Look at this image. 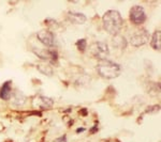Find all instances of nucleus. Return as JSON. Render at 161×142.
I'll return each mask as SVG.
<instances>
[{"mask_svg": "<svg viewBox=\"0 0 161 142\" xmlns=\"http://www.w3.org/2000/svg\"><path fill=\"white\" fill-rule=\"evenodd\" d=\"M96 69L98 74L104 79H115L121 73L120 65L111 60L100 61Z\"/></svg>", "mask_w": 161, "mask_h": 142, "instance_id": "f03ea898", "label": "nucleus"}, {"mask_svg": "<svg viewBox=\"0 0 161 142\" xmlns=\"http://www.w3.org/2000/svg\"><path fill=\"white\" fill-rule=\"evenodd\" d=\"M150 45L154 48L155 50L160 51L161 49V32L160 30H156L152 37V42H150Z\"/></svg>", "mask_w": 161, "mask_h": 142, "instance_id": "f8f14e48", "label": "nucleus"}, {"mask_svg": "<svg viewBox=\"0 0 161 142\" xmlns=\"http://www.w3.org/2000/svg\"><path fill=\"white\" fill-rule=\"evenodd\" d=\"M11 84L12 81H6L2 84V88L0 90V97L4 100H9L12 96V91H11Z\"/></svg>", "mask_w": 161, "mask_h": 142, "instance_id": "9d476101", "label": "nucleus"}, {"mask_svg": "<svg viewBox=\"0 0 161 142\" xmlns=\"http://www.w3.org/2000/svg\"><path fill=\"white\" fill-rule=\"evenodd\" d=\"M38 40L43 44L44 46L51 48L54 46V34L50 30H41L37 34Z\"/></svg>", "mask_w": 161, "mask_h": 142, "instance_id": "6e6552de", "label": "nucleus"}, {"mask_svg": "<svg viewBox=\"0 0 161 142\" xmlns=\"http://www.w3.org/2000/svg\"><path fill=\"white\" fill-rule=\"evenodd\" d=\"M129 17L132 24L143 25L146 20V13H145L144 8L141 6H133L129 12Z\"/></svg>", "mask_w": 161, "mask_h": 142, "instance_id": "39448f33", "label": "nucleus"}, {"mask_svg": "<svg viewBox=\"0 0 161 142\" xmlns=\"http://www.w3.org/2000/svg\"><path fill=\"white\" fill-rule=\"evenodd\" d=\"M32 105H33V107L39 108V109H50V108L53 107L54 100L50 99V97L39 95V96H36L35 99H33Z\"/></svg>", "mask_w": 161, "mask_h": 142, "instance_id": "0eeeda50", "label": "nucleus"}, {"mask_svg": "<svg viewBox=\"0 0 161 142\" xmlns=\"http://www.w3.org/2000/svg\"><path fill=\"white\" fill-rule=\"evenodd\" d=\"M149 38V32L146 29H139L136 31H134L133 33L130 35L129 38V43L132 46H136V47H140V46L145 45L148 42Z\"/></svg>", "mask_w": 161, "mask_h": 142, "instance_id": "20e7f679", "label": "nucleus"}, {"mask_svg": "<svg viewBox=\"0 0 161 142\" xmlns=\"http://www.w3.org/2000/svg\"><path fill=\"white\" fill-rule=\"evenodd\" d=\"M12 102H13V105L16 106V107H22L26 103V96L22 92L16 91L12 95Z\"/></svg>", "mask_w": 161, "mask_h": 142, "instance_id": "ddd939ff", "label": "nucleus"}, {"mask_svg": "<svg viewBox=\"0 0 161 142\" xmlns=\"http://www.w3.org/2000/svg\"><path fill=\"white\" fill-rule=\"evenodd\" d=\"M76 46H77V49L82 53H84L86 50V47H87V41L85 38H80L76 42Z\"/></svg>", "mask_w": 161, "mask_h": 142, "instance_id": "2eb2a0df", "label": "nucleus"}, {"mask_svg": "<svg viewBox=\"0 0 161 142\" xmlns=\"http://www.w3.org/2000/svg\"><path fill=\"white\" fill-rule=\"evenodd\" d=\"M68 19L73 24L76 25H82L86 22V16L82 13H77V12H69L68 13Z\"/></svg>", "mask_w": 161, "mask_h": 142, "instance_id": "1a4fd4ad", "label": "nucleus"}, {"mask_svg": "<svg viewBox=\"0 0 161 142\" xmlns=\"http://www.w3.org/2000/svg\"><path fill=\"white\" fill-rule=\"evenodd\" d=\"M89 50H90V53H92V55L100 61L106 60V58L108 57V53H110L108 44L104 42L92 43V45L89 46Z\"/></svg>", "mask_w": 161, "mask_h": 142, "instance_id": "7ed1b4c3", "label": "nucleus"}, {"mask_svg": "<svg viewBox=\"0 0 161 142\" xmlns=\"http://www.w3.org/2000/svg\"><path fill=\"white\" fill-rule=\"evenodd\" d=\"M112 43H113V46L116 48H119V49H125L127 47V40L124 37H121L120 34H116L113 37V40H112Z\"/></svg>", "mask_w": 161, "mask_h": 142, "instance_id": "9b49d317", "label": "nucleus"}, {"mask_svg": "<svg viewBox=\"0 0 161 142\" xmlns=\"http://www.w3.org/2000/svg\"><path fill=\"white\" fill-rule=\"evenodd\" d=\"M33 53L42 60H51L52 62H57V60H58V53L55 49L33 48Z\"/></svg>", "mask_w": 161, "mask_h": 142, "instance_id": "423d86ee", "label": "nucleus"}, {"mask_svg": "<svg viewBox=\"0 0 161 142\" xmlns=\"http://www.w3.org/2000/svg\"><path fill=\"white\" fill-rule=\"evenodd\" d=\"M37 68L40 73H42L43 75H45V76L51 77V76H53V74H54V71H53V68H52V66L46 63L37 64Z\"/></svg>", "mask_w": 161, "mask_h": 142, "instance_id": "4468645a", "label": "nucleus"}, {"mask_svg": "<svg viewBox=\"0 0 161 142\" xmlns=\"http://www.w3.org/2000/svg\"><path fill=\"white\" fill-rule=\"evenodd\" d=\"M103 28L106 32H108L111 35H116L120 32L124 25V19L121 17L120 13L116 10H108L104 13L102 17Z\"/></svg>", "mask_w": 161, "mask_h": 142, "instance_id": "f257e3e1", "label": "nucleus"}, {"mask_svg": "<svg viewBox=\"0 0 161 142\" xmlns=\"http://www.w3.org/2000/svg\"><path fill=\"white\" fill-rule=\"evenodd\" d=\"M56 142H61V141H66V136H62V138H59V139H56L55 140Z\"/></svg>", "mask_w": 161, "mask_h": 142, "instance_id": "dca6fc26", "label": "nucleus"}]
</instances>
